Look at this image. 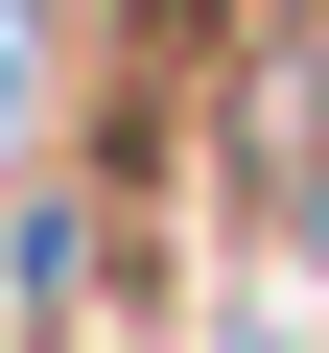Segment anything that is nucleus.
<instances>
[{
  "label": "nucleus",
  "mask_w": 329,
  "mask_h": 353,
  "mask_svg": "<svg viewBox=\"0 0 329 353\" xmlns=\"http://www.w3.org/2000/svg\"><path fill=\"white\" fill-rule=\"evenodd\" d=\"M306 236H329V189H306Z\"/></svg>",
  "instance_id": "obj_1"
}]
</instances>
